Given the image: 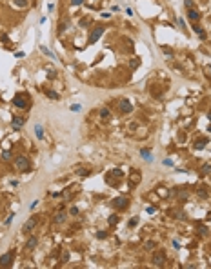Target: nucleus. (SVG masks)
Segmentation results:
<instances>
[{
    "instance_id": "obj_10",
    "label": "nucleus",
    "mask_w": 211,
    "mask_h": 269,
    "mask_svg": "<svg viewBox=\"0 0 211 269\" xmlns=\"http://www.w3.org/2000/svg\"><path fill=\"white\" fill-rule=\"evenodd\" d=\"M188 20L189 22H197V20H200V13L197 11V9H188Z\"/></svg>"
},
{
    "instance_id": "obj_23",
    "label": "nucleus",
    "mask_w": 211,
    "mask_h": 269,
    "mask_svg": "<svg viewBox=\"0 0 211 269\" xmlns=\"http://www.w3.org/2000/svg\"><path fill=\"white\" fill-rule=\"evenodd\" d=\"M13 4L18 7H27V0H13Z\"/></svg>"
},
{
    "instance_id": "obj_33",
    "label": "nucleus",
    "mask_w": 211,
    "mask_h": 269,
    "mask_svg": "<svg viewBox=\"0 0 211 269\" xmlns=\"http://www.w3.org/2000/svg\"><path fill=\"white\" fill-rule=\"evenodd\" d=\"M155 211H157V207H155V206H148V207H146V213H149V215H153Z\"/></svg>"
},
{
    "instance_id": "obj_14",
    "label": "nucleus",
    "mask_w": 211,
    "mask_h": 269,
    "mask_svg": "<svg viewBox=\"0 0 211 269\" xmlns=\"http://www.w3.org/2000/svg\"><path fill=\"white\" fill-rule=\"evenodd\" d=\"M206 144H208V138H199L193 146H195V149H204V147H206Z\"/></svg>"
},
{
    "instance_id": "obj_27",
    "label": "nucleus",
    "mask_w": 211,
    "mask_h": 269,
    "mask_svg": "<svg viewBox=\"0 0 211 269\" xmlns=\"http://www.w3.org/2000/svg\"><path fill=\"white\" fill-rule=\"evenodd\" d=\"M66 27H67V24H66V22H60V24H58V35H62V33L66 31Z\"/></svg>"
},
{
    "instance_id": "obj_38",
    "label": "nucleus",
    "mask_w": 211,
    "mask_h": 269,
    "mask_svg": "<svg viewBox=\"0 0 211 269\" xmlns=\"http://www.w3.org/2000/svg\"><path fill=\"white\" fill-rule=\"evenodd\" d=\"M84 0H71V5H82Z\"/></svg>"
},
{
    "instance_id": "obj_34",
    "label": "nucleus",
    "mask_w": 211,
    "mask_h": 269,
    "mask_svg": "<svg viewBox=\"0 0 211 269\" xmlns=\"http://www.w3.org/2000/svg\"><path fill=\"white\" fill-rule=\"evenodd\" d=\"M80 109H82L80 104H73V106H71V111H80Z\"/></svg>"
},
{
    "instance_id": "obj_41",
    "label": "nucleus",
    "mask_w": 211,
    "mask_h": 269,
    "mask_svg": "<svg viewBox=\"0 0 211 269\" xmlns=\"http://www.w3.org/2000/svg\"><path fill=\"white\" fill-rule=\"evenodd\" d=\"M36 206H38V200H35V202H33V204H31V206H29V209H31V211H33V209H35V207H36Z\"/></svg>"
},
{
    "instance_id": "obj_21",
    "label": "nucleus",
    "mask_w": 211,
    "mask_h": 269,
    "mask_svg": "<svg viewBox=\"0 0 211 269\" xmlns=\"http://www.w3.org/2000/svg\"><path fill=\"white\" fill-rule=\"evenodd\" d=\"M77 175H80V177H89V175H91V171H89V169H86V167H78V169H77Z\"/></svg>"
},
{
    "instance_id": "obj_26",
    "label": "nucleus",
    "mask_w": 211,
    "mask_h": 269,
    "mask_svg": "<svg viewBox=\"0 0 211 269\" xmlns=\"http://www.w3.org/2000/svg\"><path fill=\"white\" fill-rule=\"evenodd\" d=\"M2 158L4 160H11L13 158V153L11 151H2Z\"/></svg>"
},
{
    "instance_id": "obj_16",
    "label": "nucleus",
    "mask_w": 211,
    "mask_h": 269,
    "mask_svg": "<svg viewBox=\"0 0 211 269\" xmlns=\"http://www.w3.org/2000/svg\"><path fill=\"white\" fill-rule=\"evenodd\" d=\"M140 155H142V158H144L146 162H153V155H151L148 149H142V151H140Z\"/></svg>"
},
{
    "instance_id": "obj_28",
    "label": "nucleus",
    "mask_w": 211,
    "mask_h": 269,
    "mask_svg": "<svg viewBox=\"0 0 211 269\" xmlns=\"http://www.w3.org/2000/svg\"><path fill=\"white\" fill-rule=\"evenodd\" d=\"M162 53L168 55V56H173V49H171V47H164V45H162Z\"/></svg>"
},
{
    "instance_id": "obj_9",
    "label": "nucleus",
    "mask_w": 211,
    "mask_h": 269,
    "mask_svg": "<svg viewBox=\"0 0 211 269\" xmlns=\"http://www.w3.org/2000/svg\"><path fill=\"white\" fill-rule=\"evenodd\" d=\"M24 124H26V118H24V116H13V120H11V127H13V131H18Z\"/></svg>"
},
{
    "instance_id": "obj_13",
    "label": "nucleus",
    "mask_w": 211,
    "mask_h": 269,
    "mask_svg": "<svg viewBox=\"0 0 211 269\" xmlns=\"http://www.w3.org/2000/svg\"><path fill=\"white\" fill-rule=\"evenodd\" d=\"M35 135H36V138H38V140H42V138H44V127H42L40 124H36V126H35Z\"/></svg>"
},
{
    "instance_id": "obj_12",
    "label": "nucleus",
    "mask_w": 211,
    "mask_h": 269,
    "mask_svg": "<svg viewBox=\"0 0 211 269\" xmlns=\"http://www.w3.org/2000/svg\"><path fill=\"white\" fill-rule=\"evenodd\" d=\"M36 244H38V240H36L35 237H31V238L26 242V249H29V251H31V249H35V247H36Z\"/></svg>"
},
{
    "instance_id": "obj_45",
    "label": "nucleus",
    "mask_w": 211,
    "mask_h": 269,
    "mask_svg": "<svg viewBox=\"0 0 211 269\" xmlns=\"http://www.w3.org/2000/svg\"><path fill=\"white\" fill-rule=\"evenodd\" d=\"M206 73H209V75H211V66H208V67H206Z\"/></svg>"
},
{
    "instance_id": "obj_46",
    "label": "nucleus",
    "mask_w": 211,
    "mask_h": 269,
    "mask_svg": "<svg viewBox=\"0 0 211 269\" xmlns=\"http://www.w3.org/2000/svg\"><path fill=\"white\" fill-rule=\"evenodd\" d=\"M208 118H209V120H211V111H209V113H208Z\"/></svg>"
},
{
    "instance_id": "obj_36",
    "label": "nucleus",
    "mask_w": 211,
    "mask_h": 269,
    "mask_svg": "<svg viewBox=\"0 0 211 269\" xmlns=\"http://www.w3.org/2000/svg\"><path fill=\"white\" fill-rule=\"evenodd\" d=\"M184 5H186L188 9H191V7H193V0H184Z\"/></svg>"
},
{
    "instance_id": "obj_37",
    "label": "nucleus",
    "mask_w": 211,
    "mask_h": 269,
    "mask_svg": "<svg viewBox=\"0 0 211 269\" xmlns=\"http://www.w3.org/2000/svg\"><path fill=\"white\" fill-rule=\"evenodd\" d=\"M69 215H71V217H77V215H78V209H77V207H71Z\"/></svg>"
},
{
    "instance_id": "obj_47",
    "label": "nucleus",
    "mask_w": 211,
    "mask_h": 269,
    "mask_svg": "<svg viewBox=\"0 0 211 269\" xmlns=\"http://www.w3.org/2000/svg\"><path fill=\"white\" fill-rule=\"evenodd\" d=\"M208 131H209V133H211V126H209V127H208Z\"/></svg>"
},
{
    "instance_id": "obj_20",
    "label": "nucleus",
    "mask_w": 211,
    "mask_h": 269,
    "mask_svg": "<svg viewBox=\"0 0 211 269\" xmlns=\"http://www.w3.org/2000/svg\"><path fill=\"white\" fill-rule=\"evenodd\" d=\"M193 31H195L200 38H206V33H204V29H202L200 25H193Z\"/></svg>"
},
{
    "instance_id": "obj_2",
    "label": "nucleus",
    "mask_w": 211,
    "mask_h": 269,
    "mask_svg": "<svg viewBox=\"0 0 211 269\" xmlns=\"http://www.w3.org/2000/svg\"><path fill=\"white\" fill-rule=\"evenodd\" d=\"M151 262H153V266H157V267H162V266H164V262H166V251H164V249H158V251H155V253H153V258H151Z\"/></svg>"
},
{
    "instance_id": "obj_44",
    "label": "nucleus",
    "mask_w": 211,
    "mask_h": 269,
    "mask_svg": "<svg viewBox=\"0 0 211 269\" xmlns=\"http://www.w3.org/2000/svg\"><path fill=\"white\" fill-rule=\"evenodd\" d=\"M173 247H175V249H179V247H180V244H179L177 240H173Z\"/></svg>"
},
{
    "instance_id": "obj_15",
    "label": "nucleus",
    "mask_w": 211,
    "mask_h": 269,
    "mask_svg": "<svg viewBox=\"0 0 211 269\" xmlns=\"http://www.w3.org/2000/svg\"><path fill=\"white\" fill-rule=\"evenodd\" d=\"M40 51H42V53H44V55H46V56H49V58H53V60H55V58H56V55H55V53H53V51H49V49H47V47H46V45H40Z\"/></svg>"
},
{
    "instance_id": "obj_35",
    "label": "nucleus",
    "mask_w": 211,
    "mask_h": 269,
    "mask_svg": "<svg viewBox=\"0 0 211 269\" xmlns=\"http://www.w3.org/2000/svg\"><path fill=\"white\" fill-rule=\"evenodd\" d=\"M111 175H115V177H120V178H122V171H120V169H113V171H111Z\"/></svg>"
},
{
    "instance_id": "obj_5",
    "label": "nucleus",
    "mask_w": 211,
    "mask_h": 269,
    "mask_svg": "<svg viewBox=\"0 0 211 269\" xmlns=\"http://www.w3.org/2000/svg\"><path fill=\"white\" fill-rule=\"evenodd\" d=\"M15 166H16L18 171H29L31 162H29L26 156H18V158H15Z\"/></svg>"
},
{
    "instance_id": "obj_11",
    "label": "nucleus",
    "mask_w": 211,
    "mask_h": 269,
    "mask_svg": "<svg viewBox=\"0 0 211 269\" xmlns=\"http://www.w3.org/2000/svg\"><path fill=\"white\" fill-rule=\"evenodd\" d=\"M197 193H199V197H200V198H208V197H209V189H208L206 186H200Z\"/></svg>"
},
{
    "instance_id": "obj_22",
    "label": "nucleus",
    "mask_w": 211,
    "mask_h": 269,
    "mask_svg": "<svg viewBox=\"0 0 211 269\" xmlns=\"http://www.w3.org/2000/svg\"><path fill=\"white\" fill-rule=\"evenodd\" d=\"M197 231H199V235H200V237H206V235H208V227H204L202 224H199V226H197Z\"/></svg>"
},
{
    "instance_id": "obj_42",
    "label": "nucleus",
    "mask_w": 211,
    "mask_h": 269,
    "mask_svg": "<svg viewBox=\"0 0 211 269\" xmlns=\"http://www.w3.org/2000/svg\"><path fill=\"white\" fill-rule=\"evenodd\" d=\"M24 55H26V53H22V51H18V53H15V56H16V58H22Z\"/></svg>"
},
{
    "instance_id": "obj_4",
    "label": "nucleus",
    "mask_w": 211,
    "mask_h": 269,
    "mask_svg": "<svg viewBox=\"0 0 211 269\" xmlns=\"http://www.w3.org/2000/svg\"><path fill=\"white\" fill-rule=\"evenodd\" d=\"M13 258H15V251H13V249L7 251V253H4V255L0 257V267H11Z\"/></svg>"
},
{
    "instance_id": "obj_29",
    "label": "nucleus",
    "mask_w": 211,
    "mask_h": 269,
    "mask_svg": "<svg viewBox=\"0 0 211 269\" xmlns=\"http://www.w3.org/2000/svg\"><path fill=\"white\" fill-rule=\"evenodd\" d=\"M97 238L98 240H104V238H107V233L106 231H97Z\"/></svg>"
},
{
    "instance_id": "obj_17",
    "label": "nucleus",
    "mask_w": 211,
    "mask_h": 269,
    "mask_svg": "<svg viewBox=\"0 0 211 269\" xmlns=\"http://www.w3.org/2000/svg\"><path fill=\"white\" fill-rule=\"evenodd\" d=\"M211 173V164H204L202 167H200V177H206V175H209Z\"/></svg>"
},
{
    "instance_id": "obj_24",
    "label": "nucleus",
    "mask_w": 211,
    "mask_h": 269,
    "mask_svg": "<svg viewBox=\"0 0 211 269\" xmlns=\"http://www.w3.org/2000/svg\"><path fill=\"white\" fill-rule=\"evenodd\" d=\"M129 66H131V67H138V66H140V58L135 56L133 60H129Z\"/></svg>"
},
{
    "instance_id": "obj_7",
    "label": "nucleus",
    "mask_w": 211,
    "mask_h": 269,
    "mask_svg": "<svg viewBox=\"0 0 211 269\" xmlns=\"http://www.w3.org/2000/svg\"><path fill=\"white\" fill-rule=\"evenodd\" d=\"M128 204H129V200H128L126 197H118V198H115V200L111 202V206H113L115 209H126Z\"/></svg>"
},
{
    "instance_id": "obj_19",
    "label": "nucleus",
    "mask_w": 211,
    "mask_h": 269,
    "mask_svg": "<svg viewBox=\"0 0 211 269\" xmlns=\"http://www.w3.org/2000/svg\"><path fill=\"white\" fill-rule=\"evenodd\" d=\"M64 220H66V215H64V213H56V215H55V218H53V222H55V224H62Z\"/></svg>"
},
{
    "instance_id": "obj_1",
    "label": "nucleus",
    "mask_w": 211,
    "mask_h": 269,
    "mask_svg": "<svg viewBox=\"0 0 211 269\" xmlns=\"http://www.w3.org/2000/svg\"><path fill=\"white\" fill-rule=\"evenodd\" d=\"M13 106H16L18 109H27V107H29V98H27V95H24V93L16 95V96L13 98Z\"/></svg>"
},
{
    "instance_id": "obj_43",
    "label": "nucleus",
    "mask_w": 211,
    "mask_h": 269,
    "mask_svg": "<svg viewBox=\"0 0 211 269\" xmlns=\"http://www.w3.org/2000/svg\"><path fill=\"white\" fill-rule=\"evenodd\" d=\"M87 24H89V20H82V22H80V25H82V27H86Z\"/></svg>"
},
{
    "instance_id": "obj_30",
    "label": "nucleus",
    "mask_w": 211,
    "mask_h": 269,
    "mask_svg": "<svg viewBox=\"0 0 211 269\" xmlns=\"http://www.w3.org/2000/svg\"><path fill=\"white\" fill-rule=\"evenodd\" d=\"M117 222H118V217H117V215H111V217H109V224H111V226H117Z\"/></svg>"
},
{
    "instance_id": "obj_25",
    "label": "nucleus",
    "mask_w": 211,
    "mask_h": 269,
    "mask_svg": "<svg viewBox=\"0 0 211 269\" xmlns=\"http://www.w3.org/2000/svg\"><path fill=\"white\" fill-rule=\"evenodd\" d=\"M46 95H47L49 98H53V100H56V98H58V93H55V91H51V89H47V91H46Z\"/></svg>"
},
{
    "instance_id": "obj_31",
    "label": "nucleus",
    "mask_w": 211,
    "mask_h": 269,
    "mask_svg": "<svg viewBox=\"0 0 211 269\" xmlns=\"http://www.w3.org/2000/svg\"><path fill=\"white\" fill-rule=\"evenodd\" d=\"M153 247H155V242H153V240H149V242H146V244H144V249H148V251H149V249H153Z\"/></svg>"
},
{
    "instance_id": "obj_8",
    "label": "nucleus",
    "mask_w": 211,
    "mask_h": 269,
    "mask_svg": "<svg viewBox=\"0 0 211 269\" xmlns=\"http://www.w3.org/2000/svg\"><path fill=\"white\" fill-rule=\"evenodd\" d=\"M36 224H38V218L36 217H33V218H29L24 226H22V233H31L35 227H36Z\"/></svg>"
},
{
    "instance_id": "obj_40",
    "label": "nucleus",
    "mask_w": 211,
    "mask_h": 269,
    "mask_svg": "<svg viewBox=\"0 0 211 269\" xmlns=\"http://www.w3.org/2000/svg\"><path fill=\"white\" fill-rule=\"evenodd\" d=\"M177 22H179V25H180V27H182V29H186V25H184V20H182V18H179V20H177Z\"/></svg>"
},
{
    "instance_id": "obj_6",
    "label": "nucleus",
    "mask_w": 211,
    "mask_h": 269,
    "mask_svg": "<svg viewBox=\"0 0 211 269\" xmlns=\"http://www.w3.org/2000/svg\"><path fill=\"white\" fill-rule=\"evenodd\" d=\"M118 111H120V113H124V115H128V113H131V111H133V104H131L129 100H126V98H124V100H120V102H118Z\"/></svg>"
},
{
    "instance_id": "obj_3",
    "label": "nucleus",
    "mask_w": 211,
    "mask_h": 269,
    "mask_svg": "<svg viewBox=\"0 0 211 269\" xmlns=\"http://www.w3.org/2000/svg\"><path fill=\"white\" fill-rule=\"evenodd\" d=\"M104 31H106L104 25H95V29L91 31V35H89V38H87V44H95V42L104 35Z\"/></svg>"
},
{
    "instance_id": "obj_32",
    "label": "nucleus",
    "mask_w": 211,
    "mask_h": 269,
    "mask_svg": "<svg viewBox=\"0 0 211 269\" xmlns=\"http://www.w3.org/2000/svg\"><path fill=\"white\" fill-rule=\"evenodd\" d=\"M137 224H138V217H135V218H131V220H129V224H128V226H129V227H135V226H137Z\"/></svg>"
},
{
    "instance_id": "obj_18",
    "label": "nucleus",
    "mask_w": 211,
    "mask_h": 269,
    "mask_svg": "<svg viewBox=\"0 0 211 269\" xmlns=\"http://www.w3.org/2000/svg\"><path fill=\"white\" fill-rule=\"evenodd\" d=\"M98 115H100V118H102V120H107V118L111 116V113H109V109H107V107H102Z\"/></svg>"
},
{
    "instance_id": "obj_39",
    "label": "nucleus",
    "mask_w": 211,
    "mask_h": 269,
    "mask_svg": "<svg viewBox=\"0 0 211 269\" xmlns=\"http://www.w3.org/2000/svg\"><path fill=\"white\" fill-rule=\"evenodd\" d=\"M13 218H15V215H9V218H7V220H5V226H9V224H11V222H13Z\"/></svg>"
}]
</instances>
